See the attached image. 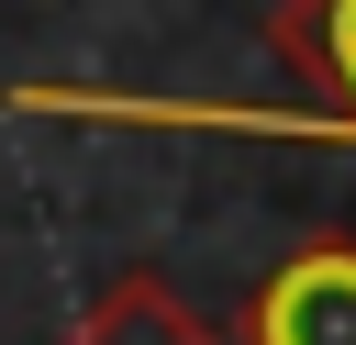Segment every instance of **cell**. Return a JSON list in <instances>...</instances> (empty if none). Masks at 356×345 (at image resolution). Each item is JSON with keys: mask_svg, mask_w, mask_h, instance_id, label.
Here are the masks:
<instances>
[{"mask_svg": "<svg viewBox=\"0 0 356 345\" xmlns=\"http://www.w3.org/2000/svg\"><path fill=\"white\" fill-rule=\"evenodd\" d=\"M234 345H356V234L289 245V256L245 289Z\"/></svg>", "mask_w": 356, "mask_h": 345, "instance_id": "obj_1", "label": "cell"}, {"mask_svg": "<svg viewBox=\"0 0 356 345\" xmlns=\"http://www.w3.org/2000/svg\"><path fill=\"white\" fill-rule=\"evenodd\" d=\"M267 45L323 100L312 122H278V134H356V0H278L267 11Z\"/></svg>", "mask_w": 356, "mask_h": 345, "instance_id": "obj_2", "label": "cell"}, {"mask_svg": "<svg viewBox=\"0 0 356 345\" xmlns=\"http://www.w3.org/2000/svg\"><path fill=\"white\" fill-rule=\"evenodd\" d=\"M78 345H222L167 278H145V267H122L89 312H78Z\"/></svg>", "mask_w": 356, "mask_h": 345, "instance_id": "obj_3", "label": "cell"}]
</instances>
